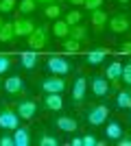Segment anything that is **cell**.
I'll return each mask as SVG.
<instances>
[{"label":"cell","instance_id":"obj_1","mask_svg":"<svg viewBox=\"0 0 131 146\" xmlns=\"http://www.w3.org/2000/svg\"><path fill=\"white\" fill-rule=\"evenodd\" d=\"M48 39H50V29L46 24H39L33 29V33L26 37V44L31 50H42L48 46Z\"/></svg>","mask_w":131,"mask_h":146},{"label":"cell","instance_id":"obj_2","mask_svg":"<svg viewBox=\"0 0 131 146\" xmlns=\"http://www.w3.org/2000/svg\"><path fill=\"white\" fill-rule=\"evenodd\" d=\"M70 61H66L63 57H57V55H50L48 59H46V70H48L50 74H57V76H66V74L70 72Z\"/></svg>","mask_w":131,"mask_h":146},{"label":"cell","instance_id":"obj_3","mask_svg":"<svg viewBox=\"0 0 131 146\" xmlns=\"http://www.w3.org/2000/svg\"><path fill=\"white\" fill-rule=\"evenodd\" d=\"M107 26H109V31L116 33V35H120V33H129L131 15H127V13H116V15H112V18L107 20Z\"/></svg>","mask_w":131,"mask_h":146},{"label":"cell","instance_id":"obj_4","mask_svg":"<svg viewBox=\"0 0 131 146\" xmlns=\"http://www.w3.org/2000/svg\"><path fill=\"white\" fill-rule=\"evenodd\" d=\"M66 85H68V83L63 81V76H57V74L39 81V87H42L44 94H61V92L66 90Z\"/></svg>","mask_w":131,"mask_h":146},{"label":"cell","instance_id":"obj_5","mask_svg":"<svg viewBox=\"0 0 131 146\" xmlns=\"http://www.w3.org/2000/svg\"><path fill=\"white\" fill-rule=\"evenodd\" d=\"M0 127L5 129V131H13V129L20 127V116L13 109H9L7 105L0 107Z\"/></svg>","mask_w":131,"mask_h":146},{"label":"cell","instance_id":"obj_6","mask_svg":"<svg viewBox=\"0 0 131 146\" xmlns=\"http://www.w3.org/2000/svg\"><path fill=\"white\" fill-rule=\"evenodd\" d=\"M109 118V109H107V105H96L92 109L87 111V122L92 124V127H100V124H105V120Z\"/></svg>","mask_w":131,"mask_h":146},{"label":"cell","instance_id":"obj_7","mask_svg":"<svg viewBox=\"0 0 131 146\" xmlns=\"http://www.w3.org/2000/svg\"><path fill=\"white\" fill-rule=\"evenodd\" d=\"M120 74H122V63L120 61H112L105 70V79L112 83L109 85V92H116L118 90V83H120Z\"/></svg>","mask_w":131,"mask_h":146},{"label":"cell","instance_id":"obj_8","mask_svg":"<svg viewBox=\"0 0 131 146\" xmlns=\"http://www.w3.org/2000/svg\"><path fill=\"white\" fill-rule=\"evenodd\" d=\"M33 29H35V22H33L31 18H22L20 15L18 20H13V33H15V37H29L33 33Z\"/></svg>","mask_w":131,"mask_h":146},{"label":"cell","instance_id":"obj_9","mask_svg":"<svg viewBox=\"0 0 131 146\" xmlns=\"http://www.w3.org/2000/svg\"><path fill=\"white\" fill-rule=\"evenodd\" d=\"M92 15H90V20H92V26H94V35H103V31L107 29V20H109V15H107L103 9H94V11H90Z\"/></svg>","mask_w":131,"mask_h":146},{"label":"cell","instance_id":"obj_10","mask_svg":"<svg viewBox=\"0 0 131 146\" xmlns=\"http://www.w3.org/2000/svg\"><path fill=\"white\" fill-rule=\"evenodd\" d=\"M85 94H87V79L85 76H76L74 87H72V103L74 105H83Z\"/></svg>","mask_w":131,"mask_h":146},{"label":"cell","instance_id":"obj_11","mask_svg":"<svg viewBox=\"0 0 131 146\" xmlns=\"http://www.w3.org/2000/svg\"><path fill=\"white\" fill-rule=\"evenodd\" d=\"M5 92L9 96H20V94H24V81H22V76H18V74L9 76V79L5 81Z\"/></svg>","mask_w":131,"mask_h":146},{"label":"cell","instance_id":"obj_12","mask_svg":"<svg viewBox=\"0 0 131 146\" xmlns=\"http://www.w3.org/2000/svg\"><path fill=\"white\" fill-rule=\"evenodd\" d=\"M15 113H18L22 120H31V118L37 113V103H35V100H20L18 107H15Z\"/></svg>","mask_w":131,"mask_h":146},{"label":"cell","instance_id":"obj_13","mask_svg":"<svg viewBox=\"0 0 131 146\" xmlns=\"http://www.w3.org/2000/svg\"><path fill=\"white\" fill-rule=\"evenodd\" d=\"M53 122H55V127L59 129V131H63V133H74L76 129H79V122H76L74 118H70V116H59Z\"/></svg>","mask_w":131,"mask_h":146},{"label":"cell","instance_id":"obj_14","mask_svg":"<svg viewBox=\"0 0 131 146\" xmlns=\"http://www.w3.org/2000/svg\"><path fill=\"white\" fill-rule=\"evenodd\" d=\"M92 94L98 96V98L107 96V94H109V81H107L105 76H94L92 79Z\"/></svg>","mask_w":131,"mask_h":146},{"label":"cell","instance_id":"obj_15","mask_svg":"<svg viewBox=\"0 0 131 146\" xmlns=\"http://www.w3.org/2000/svg\"><path fill=\"white\" fill-rule=\"evenodd\" d=\"M31 144V131L26 127L13 129V146H29Z\"/></svg>","mask_w":131,"mask_h":146},{"label":"cell","instance_id":"obj_16","mask_svg":"<svg viewBox=\"0 0 131 146\" xmlns=\"http://www.w3.org/2000/svg\"><path fill=\"white\" fill-rule=\"evenodd\" d=\"M68 37H72V39H76V42L85 44L87 39H90V35H87V26H83L81 22H79V24H72L70 31H68Z\"/></svg>","mask_w":131,"mask_h":146},{"label":"cell","instance_id":"obj_17","mask_svg":"<svg viewBox=\"0 0 131 146\" xmlns=\"http://www.w3.org/2000/svg\"><path fill=\"white\" fill-rule=\"evenodd\" d=\"M44 107L48 111H59L63 107L61 94H46V96H44Z\"/></svg>","mask_w":131,"mask_h":146},{"label":"cell","instance_id":"obj_18","mask_svg":"<svg viewBox=\"0 0 131 146\" xmlns=\"http://www.w3.org/2000/svg\"><path fill=\"white\" fill-rule=\"evenodd\" d=\"M20 61H22V68H24V70H33L39 61L37 50H26V52H22V55H20Z\"/></svg>","mask_w":131,"mask_h":146},{"label":"cell","instance_id":"obj_19","mask_svg":"<svg viewBox=\"0 0 131 146\" xmlns=\"http://www.w3.org/2000/svg\"><path fill=\"white\" fill-rule=\"evenodd\" d=\"M109 55V50L107 48H94V50H90V52H87V63H90V66H98V63H103V61H105V57Z\"/></svg>","mask_w":131,"mask_h":146},{"label":"cell","instance_id":"obj_20","mask_svg":"<svg viewBox=\"0 0 131 146\" xmlns=\"http://www.w3.org/2000/svg\"><path fill=\"white\" fill-rule=\"evenodd\" d=\"M18 39L15 33H13V22H5L0 26V44H13Z\"/></svg>","mask_w":131,"mask_h":146},{"label":"cell","instance_id":"obj_21","mask_svg":"<svg viewBox=\"0 0 131 146\" xmlns=\"http://www.w3.org/2000/svg\"><path fill=\"white\" fill-rule=\"evenodd\" d=\"M44 15L48 20H59L63 15V9L59 2H50V5H44Z\"/></svg>","mask_w":131,"mask_h":146},{"label":"cell","instance_id":"obj_22","mask_svg":"<svg viewBox=\"0 0 131 146\" xmlns=\"http://www.w3.org/2000/svg\"><path fill=\"white\" fill-rule=\"evenodd\" d=\"M53 35L57 37V39H66L68 37V31H70V26L66 24V20H55V24H53Z\"/></svg>","mask_w":131,"mask_h":146},{"label":"cell","instance_id":"obj_23","mask_svg":"<svg viewBox=\"0 0 131 146\" xmlns=\"http://www.w3.org/2000/svg\"><path fill=\"white\" fill-rule=\"evenodd\" d=\"M116 105L120 109H131V90H120L116 96Z\"/></svg>","mask_w":131,"mask_h":146},{"label":"cell","instance_id":"obj_24","mask_svg":"<svg viewBox=\"0 0 131 146\" xmlns=\"http://www.w3.org/2000/svg\"><path fill=\"white\" fill-rule=\"evenodd\" d=\"M61 48L66 50L68 55H76V52L81 50V42H76L72 37H66V39H61Z\"/></svg>","mask_w":131,"mask_h":146},{"label":"cell","instance_id":"obj_25","mask_svg":"<svg viewBox=\"0 0 131 146\" xmlns=\"http://www.w3.org/2000/svg\"><path fill=\"white\" fill-rule=\"evenodd\" d=\"M37 2H35V0H22V2H20L18 5V9H20V15H29V13H35L37 11Z\"/></svg>","mask_w":131,"mask_h":146},{"label":"cell","instance_id":"obj_26","mask_svg":"<svg viewBox=\"0 0 131 146\" xmlns=\"http://www.w3.org/2000/svg\"><path fill=\"white\" fill-rule=\"evenodd\" d=\"M105 135L109 137V140H118L120 135H122V127H120L118 122H109L105 127Z\"/></svg>","mask_w":131,"mask_h":146},{"label":"cell","instance_id":"obj_27","mask_svg":"<svg viewBox=\"0 0 131 146\" xmlns=\"http://www.w3.org/2000/svg\"><path fill=\"white\" fill-rule=\"evenodd\" d=\"M81 18H83V13L79 11V9H72V11H68L66 15H63V20H66V24H68V26L79 24V22H81Z\"/></svg>","mask_w":131,"mask_h":146},{"label":"cell","instance_id":"obj_28","mask_svg":"<svg viewBox=\"0 0 131 146\" xmlns=\"http://www.w3.org/2000/svg\"><path fill=\"white\" fill-rule=\"evenodd\" d=\"M37 144L39 146H59V140H57L55 135H50V133H44L37 140Z\"/></svg>","mask_w":131,"mask_h":146},{"label":"cell","instance_id":"obj_29","mask_svg":"<svg viewBox=\"0 0 131 146\" xmlns=\"http://www.w3.org/2000/svg\"><path fill=\"white\" fill-rule=\"evenodd\" d=\"M120 79H122V83L131 90V61L127 63V66H122V74H120Z\"/></svg>","mask_w":131,"mask_h":146},{"label":"cell","instance_id":"obj_30","mask_svg":"<svg viewBox=\"0 0 131 146\" xmlns=\"http://www.w3.org/2000/svg\"><path fill=\"white\" fill-rule=\"evenodd\" d=\"M11 70V55H0V74Z\"/></svg>","mask_w":131,"mask_h":146},{"label":"cell","instance_id":"obj_31","mask_svg":"<svg viewBox=\"0 0 131 146\" xmlns=\"http://www.w3.org/2000/svg\"><path fill=\"white\" fill-rule=\"evenodd\" d=\"M15 7H18L15 0H0V13H9V11H13Z\"/></svg>","mask_w":131,"mask_h":146},{"label":"cell","instance_id":"obj_32","mask_svg":"<svg viewBox=\"0 0 131 146\" xmlns=\"http://www.w3.org/2000/svg\"><path fill=\"white\" fill-rule=\"evenodd\" d=\"M83 7H85L87 11H94V9L103 7V0H83Z\"/></svg>","mask_w":131,"mask_h":146},{"label":"cell","instance_id":"obj_33","mask_svg":"<svg viewBox=\"0 0 131 146\" xmlns=\"http://www.w3.org/2000/svg\"><path fill=\"white\" fill-rule=\"evenodd\" d=\"M81 144L83 146H96V144H98V140H96V135L87 133V135H83V137H81Z\"/></svg>","mask_w":131,"mask_h":146},{"label":"cell","instance_id":"obj_34","mask_svg":"<svg viewBox=\"0 0 131 146\" xmlns=\"http://www.w3.org/2000/svg\"><path fill=\"white\" fill-rule=\"evenodd\" d=\"M0 146H13V135H2L0 137Z\"/></svg>","mask_w":131,"mask_h":146},{"label":"cell","instance_id":"obj_35","mask_svg":"<svg viewBox=\"0 0 131 146\" xmlns=\"http://www.w3.org/2000/svg\"><path fill=\"white\" fill-rule=\"evenodd\" d=\"M120 52H122V55H131V42L120 44Z\"/></svg>","mask_w":131,"mask_h":146},{"label":"cell","instance_id":"obj_36","mask_svg":"<svg viewBox=\"0 0 131 146\" xmlns=\"http://www.w3.org/2000/svg\"><path fill=\"white\" fill-rule=\"evenodd\" d=\"M118 146H131V137H129V135H127V137L120 135V137H118Z\"/></svg>","mask_w":131,"mask_h":146},{"label":"cell","instance_id":"obj_37","mask_svg":"<svg viewBox=\"0 0 131 146\" xmlns=\"http://www.w3.org/2000/svg\"><path fill=\"white\" fill-rule=\"evenodd\" d=\"M70 146H83L81 144V137H72V140H70Z\"/></svg>","mask_w":131,"mask_h":146},{"label":"cell","instance_id":"obj_38","mask_svg":"<svg viewBox=\"0 0 131 146\" xmlns=\"http://www.w3.org/2000/svg\"><path fill=\"white\" fill-rule=\"evenodd\" d=\"M66 2H70V5H74V7H83V0H66Z\"/></svg>","mask_w":131,"mask_h":146},{"label":"cell","instance_id":"obj_39","mask_svg":"<svg viewBox=\"0 0 131 146\" xmlns=\"http://www.w3.org/2000/svg\"><path fill=\"white\" fill-rule=\"evenodd\" d=\"M37 5H50V2H59V0H35Z\"/></svg>","mask_w":131,"mask_h":146},{"label":"cell","instance_id":"obj_40","mask_svg":"<svg viewBox=\"0 0 131 146\" xmlns=\"http://www.w3.org/2000/svg\"><path fill=\"white\" fill-rule=\"evenodd\" d=\"M118 2H120V5H129L131 0H118Z\"/></svg>","mask_w":131,"mask_h":146},{"label":"cell","instance_id":"obj_41","mask_svg":"<svg viewBox=\"0 0 131 146\" xmlns=\"http://www.w3.org/2000/svg\"><path fill=\"white\" fill-rule=\"evenodd\" d=\"M2 24H5V20H2V15H0V26H2Z\"/></svg>","mask_w":131,"mask_h":146},{"label":"cell","instance_id":"obj_42","mask_svg":"<svg viewBox=\"0 0 131 146\" xmlns=\"http://www.w3.org/2000/svg\"><path fill=\"white\" fill-rule=\"evenodd\" d=\"M129 33H131V29H129Z\"/></svg>","mask_w":131,"mask_h":146}]
</instances>
